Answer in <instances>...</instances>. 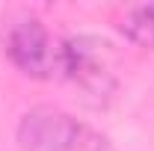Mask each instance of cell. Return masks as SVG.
I'll use <instances>...</instances> for the list:
<instances>
[{"label": "cell", "mask_w": 154, "mask_h": 151, "mask_svg": "<svg viewBox=\"0 0 154 151\" xmlns=\"http://www.w3.org/2000/svg\"><path fill=\"white\" fill-rule=\"evenodd\" d=\"M21 151H110L104 133L51 104L30 107L15 128Z\"/></svg>", "instance_id": "1"}, {"label": "cell", "mask_w": 154, "mask_h": 151, "mask_svg": "<svg viewBox=\"0 0 154 151\" xmlns=\"http://www.w3.org/2000/svg\"><path fill=\"white\" fill-rule=\"evenodd\" d=\"M6 54L24 77L33 80L62 77V42L51 36V30L38 18H24L9 27Z\"/></svg>", "instance_id": "2"}, {"label": "cell", "mask_w": 154, "mask_h": 151, "mask_svg": "<svg viewBox=\"0 0 154 151\" xmlns=\"http://www.w3.org/2000/svg\"><path fill=\"white\" fill-rule=\"evenodd\" d=\"M62 77L92 95L98 104L107 101L116 89V77L104 59V45L89 36L62 39Z\"/></svg>", "instance_id": "3"}, {"label": "cell", "mask_w": 154, "mask_h": 151, "mask_svg": "<svg viewBox=\"0 0 154 151\" xmlns=\"http://www.w3.org/2000/svg\"><path fill=\"white\" fill-rule=\"evenodd\" d=\"M119 30H122V36L128 42L154 51V3H142V6L128 9L122 24H119Z\"/></svg>", "instance_id": "4"}]
</instances>
